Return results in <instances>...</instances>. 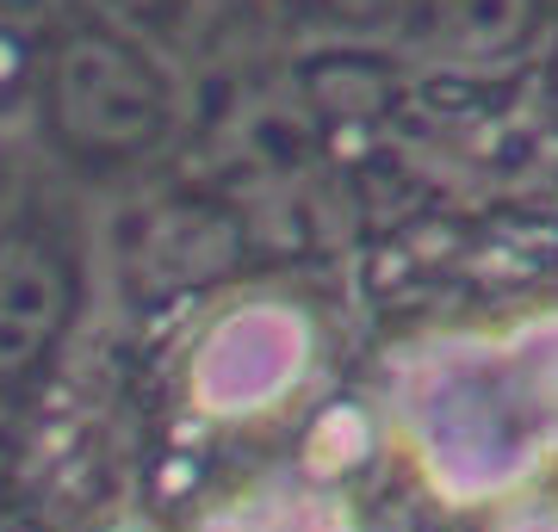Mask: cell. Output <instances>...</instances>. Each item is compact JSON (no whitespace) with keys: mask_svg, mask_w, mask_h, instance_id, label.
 Instances as JSON below:
<instances>
[{"mask_svg":"<svg viewBox=\"0 0 558 532\" xmlns=\"http://www.w3.org/2000/svg\"><path fill=\"white\" fill-rule=\"evenodd\" d=\"M57 112L87 143H137L161 124V87L131 44L81 32L57 57Z\"/></svg>","mask_w":558,"mask_h":532,"instance_id":"6da1fadb","label":"cell"},{"mask_svg":"<svg viewBox=\"0 0 558 532\" xmlns=\"http://www.w3.org/2000/svg\"><path fill=\"white\" fill-rule=\"evenodd\" d=\"M534 7L539 0H435L428 20L435 38L459 57H502L534 32Z\"/></svg>","mask_w":558,"mask_h":532,"instance_id":"7a4b0ae2","label":"cell"},{"mask_svg":"<svg viewBox=\"0 0 558 532\" xmlns=\"http://www.w3.org/2000/svg\"><path fill=\"white\" fill-rule=\"evenodd\" d=\"M341 13H379V7H391V0H336Z\"/></svg>","mask_w":558,"mask_h":532,"instance_id":"3957f363","label":"cell"},{"mask_svg":"<svg viewBox=\"0 0 558 532\" xmlns=\"http://www.w3.org/2000/svg\"><path fill=\"white\" fill-rule=\"evenodd\" d=\"M124 7H149V0H124Z\"/></svg>","mask_w":558,"mask_h":532,"instance_id":"277c9868","label":"cell"}]
</instances>
